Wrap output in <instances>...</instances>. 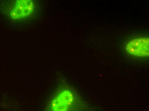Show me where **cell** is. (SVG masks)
I'll return each mask as SVG.
<instances>
[{"instance_id":"cell-2","label":"cell","mask_w":149,"mask_h":111,"mask_svg":"<svg viewBox=\"0 0 149 111\" xmlns=\"http://www.w3.org/2000/svg\"><path fill=\"white\" fill-rule=\"evenodd\" d=\"M35 2L31 0H18L13 2L10 15L15 20H22L32 15L36 9Z\"/></svg>"},{"instance_id":"cell-1","label":"cell","mask_w":149,"mask_h":111,"mask_svg":"<svg viewBox=\"0 0 149 111\" xmlns=\"http://www.w3.org/2000/svg\"><path fill=\"white\" fill-rule=\"evenodd\" d=\"M74 98L72 92L63 90L54 97L48 106L49 111H72L74 105Z\"/></svg>"},{"instance_id":"cell-3","label":"cell","mask_w":149,"mask_h":111,"mask_svg":"<svg viewBox=\"0 0 149 111\" xmlns=\"http://www.w3.org/2000/svg\"><path fill=\"white\" fill-rule=\"evenodd\" d=\"M149 39L139 38L130 41L127 44L126 50L133 56L147 57L149 56Z\"/></svg>"}]
</instances>
